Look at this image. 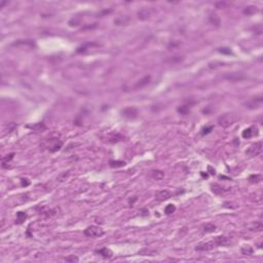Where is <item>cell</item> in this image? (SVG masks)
I'll return each instance as SVG.
<instances>
[{
  "mask_svg": "<svg viewBox=\"0 0 263 263\" xmlns=\"http://www.w3.org/2000/svg\"><path fill=\"white\" fill-rule=\"evenodd\" d=\"M262 102H263V97L260 95V96L252 98V99L249 100L248 102L244 103V105H245L247 108H249V109H256V108L261 107Z\"/></svg>",
  "mask_w": 263,
  "mask_h": 263,
  "instance_id": "5",
  "label": "cell"
},
{
  "mask_svg": "<svg viewBox=\"0 0 263 263\" xmlns=\"http://www.w3.org/2000/svg\"><path fill=\"white\" fill-rule=\"evenodd\" d=\"M263 228V225H262V222L260 221H256V222H253L250 226H249V229L251 231H261Z\"/></svg>",
  "mask_w": 263,
  "mask_h": 263,
  "instance_id": "21",
  "label": "cell"
},
{
  "mask_svg": "<svg viewBox=\"0 0 263 263\" xmlns=\"http://www.w3.org/2000/svg\"><path fill=\"white\" fill-rule=\"evenodd\" d=\"M120 114L123 117L126 119H136L138 117V115H139V111H138L136 107L130 106V107L123 108V109L120 111Z\"/></svg>",
  "mask_w": 263,
  "mask_h": 263,
  "instance_id": "3",
  "label": "cell"
},
{
  "mask_svg": "<svg viewBox=\"0 0 263 263\" xmlns=\"http://www.w3.org/2000/svg\"><path fill=\"white\" fill-rule=\"evenodd\" d=\"M175 211H176V206L173 204L168 205L167 207L164 208V214H166V215H171V214L175 213Z\"/></svg>",
  "mask_w": 263,
  "mask_h": 263,
  "instance_id": "29",
  "label": "cell"
},
{
  "mask_svg": "<svg viewBox=\"0 0 263 263\" xmlns=\"http://www.w3.org/2000/svg\"><path fill=\"white\" fill-rule=\"evenodd\" d=\"M136 200H137V197H136V196H135V197H134V199H130V200H129V204H130V205H131V206H133V205H134V202H136Z\"/></svg>",
  "mask_w": 263,
  "mask_h": 263,
  "instance_id": "39",
  "label": "cell"
},
{
  "mask_svg": "<svg viewBox=\"0 0 263 263\" xmlns=\"http://www.w3.org/2000/svg\"><path fill=\"white\" fill-rule=\"evenodd\" d=\"M151 80V77L149 76V75H146V76H144L142 78V79L138 80L136 83H135V85L133 86V89H140V88H143L144 86L148 85L149 82H150Z\"/></svg>",
  "mask_w": 263,
  "mask_h": 263,
  "instance_id": "12",
  "label": "cell"
},
{
  "mask_svg": "<svg viewBox=\"0 0 263 263\" xmlns=\"http://www.w3.org/2000/svg\"><path fill=\"white\" fill-rule=\"evenodd\" d=\"M213 129H214L213 126H208L202 127V131H200V135H202V136H206V135L210 134V133L213 131Z\"/></svg>",
  "mask_w": 263,
  "mask_h": 263,
  "instance_id": "31",
  "label": "cell"
},
{
  "mask_svg": "<svg viewBox=\"0 0 263 263\" xmlns=\"http://www.w3.org/2000/svg\"><path fill=\"white\" fill-rule=\"evenodd\" d=\"M7 3H9L7 1H1V2H0V9H2V7H3L4 5L7 4Z\"/></svg>",
  "mask_w": 263,
  "mask_h": 263,
  "instance_id": "40",
  "label": "cell"
},
{
  "mask_svg": "<svg viewBox=\"0 0 263 263\" xmlns=\"http://www.w3.org/2000/svg\"><path fill=\"white\" fill-rule=\"evenodd\" d=\"M50 144L47 146V149L50 152H56V151L60 150L63 146V142L60 141L59 139H50Z\"/></svg>",
  "mask_w": 263,
  "mask_h": 263,
  "instance_id": "10",
  "label": "cell"
},
{
  "mask_svg": "<svg viewBox=\"0 0 263 263\" xmlns=\"http://www.w3.org/2000/svg\"><path fill=\"white\" fill-rule=\"evenodd\" d=\"M181 61H183V57H180V56L171 57V58L166 60L167 63H170V64H176V63H179V62H181Z\"/></svg>",
  "mask_w": 263,
  "mask_h": 263,
  "instance_id": "27",
  "label": "cell"
},
{
  "mask_svg": "<svg viewBox=\"0 0 263 263\" xmlns=\"http://www.w3.org/2000/svg\"><path fill=\"white\" fill-rule=\"evenodd\" d=\"M83 234L88 237H101L105 234V231L101 227L92 225V226L86 227L85 231H83Z\"/></svg>",
  "mask_w": 263,
  "mask_h": 263,
  "instance_id": "1",
  "label": "cell"
},
{
  "mask_svg": "<svg viewBox=\"0 0 263 263\" xmlns=\"http://www.w3.org/2000/svg\"><path fill=\"white\" fill-rule=\"evenodd\" d=\"M261 152H262V142L259 141V142H256V143H254V144H252L250 147L247 149L246 154L250 157H255V156H258Z\"/></svg>",
  "mask_w": 263,
  "mask_h": 263,
  "instance_id": "4",
  "label": "cell"
},
{
  "mask_svg": "<svg viewBox=\"0 0 263 263\" xmlns=\"http://www.w3.org/2000/svg\"><path fill=\"white\" fill-rule=\"evenodd\" d=\"M241 252H242V254L245 255V256H251V255H253L254 253V249L249 245L243 246L242 249H241Z\"/></svg>",
  "mask_w": 263,
  "mask_h": 263,
  "instance_id": "22",
  "label": "cell"
},
{
  "mask_svg": "<svg viewBox=\"0 0 263 263\" xmlns=\"http://www.w3.org/2000/svg\"><path fill=\"white\" fill-rule=\"evenodd\" d=\"M68 176H69V171L68 172L62 173V174H60V176L58 177V181H60V182H64V181L66 180V178H68Z\"/></svg>",
  "mask_w": 263,
  "mask_h": 263,
  "instance_id": "34",
  "label": "cell"
},
{
  "mask_svg": "<svg viewBox=\"0 0 263 263\" xmlns=\"http://www.w3.org/2000/svg\"><path fill=\"white\" fill-rule=\"evenodd\" d=\"M21 184H22V186H28V185H30V181L28 180V179H25V178H22L21 179Z\"/></svg>",
  "mask_w": 263,
  "mask_h": 263,
  "instance_id": "37",
  "label": "cell"
},
{
  "mask_svg": "<svg viewBox=\"0 0 263 263\" xmlns=\"http://www.w3.org/2000/svg\"><path fill=\"white\" fill-rule=\"evenodd\" d=\"M223 206H224V208H228V209H235L237 208V205L234 204V202H225Z\"/></svg>",
  "mask_w": 263,
  "mask_h": 263,
  "instance_id": "36",
  "label": "cell"
},
{
  "mask_svg": "<svg viewBox=\"0 0 263 263\" xmlns=\"http://www.w3.org/2000/svg\"><path fill=\"white\" fill-rule=\"evenodd\" d=\"M29 127L31 130H33V131H36V132H42V131H44V130H47V126H45V124L43 123H35V124H33V126H30Z\"/></svg>",
  "mask_w": 263,
  "mask_h": 263,
  "instance_id": "23",
  "label": "cell"
},
{
  "mask_svg": "<svg viewBox=\"0 0 263 263\" xmlns=\"http://www.w3.org/2000/svg\"><path fill=\"white\" fill-rule=\"evenodd\" d=\"M158 252L150 248H144L139 251V255H142V256H156Z\"/></svg>",
  "mask_w": 263,
  "mask_h": 263,
  "instance_id": "17",
  "label": "cell"
},
{
  "mask_svg": "<svg viewBox=\"0 0 263 263\" xmlns=\"http://www.w3.org/2000/svg\"><path fill=\"white\" fill-rule=\"evenodd\" d=\"M141 215H142V216H148L149 215V211L147 210V209H142V210H141Z\"/></svg>",
  "mask_w": 263,
  "mask_h": 263,
  "instance_id": "38",
  "label": "cell"
},
{
  "mask_svg": "<svg viewBox=\"0 0 263 263\" xmlns=\"http://www.w3.org/2000/svg\"><path fill=\"white\" fill-rule=\"evenodd\" d=\"M211 190H212L213 193H215L217 195H222V194H225V193H227V192H229L230 188L215 183V184H211Z\"/></svg>",
  "mask_w": 263,
  "mask_h": 263,
  "instance_id": "7",
  "label": "cell"
},
{
  "mask_svg": "<svg viewBox=\"0 0 263 263\" xmlns=\"http://www.w3.org/2000/svg\"><path fill=\"white\" fill-rule=\"evenodd\" d=\"M65 261L66 262H78L79 261V259H78V257L75 256V255H70V256L65 258Z\"/></svg>",
  "mask_w": 263,
  "mask_h": 263,
  "instance_id": "32",
  "label": "cell"
},
{
  "mask_svg": "<svg viewBox=\"0 0 263 263\" xmlns=\"http://www.w3.org/2000/svg\"><path fill=\"white\" fill-rule=\"evenodd\" d=\"M194 103H195V101H187V102L184 103L183 105L179 106L177 111H178L179 113H180V114H182V115L188 114V113L190 112V110H191V108H192V106H193Z\"/></svg>",
  "mask_w": 263,
  "mask_h": 263,
  "instance_id": "8",
  "label": "cell"
},
{
  "mask_svg": "<svg viewBox=\"0 0 263 263\" xmlns=\"http://www.w3.org/2000/svg\"><path fill=\"white\" fill-rule=\"evenodd\" d=\"M218 51H219V53H221V54H224V55H232L231 50L228 48V47H220L218 50Z\"/></svg>",
  "mask_w": 263,
  "mask_h": 263,
  "instance_id": "33",
  "label": "cell"
},
{
  "mask_svg": "<svg viewBox=\"0 0 263 263\" xmlns=\"http://www.w3.org/2000/svg\"><path fill=\"white\" fill-rule=\"evenodd\" d=\"M27 219V214L24 212H18L17 213V220H16V223L18 224H22L23 222H25Z\"/></svg>",
  "mask_w": 263,
  "mask_h": 263,
  "instance_id": "26",
  "label": "cell"
},
{
  "mask_svg": "<svg viewBox=\"0 0 263 263\" xmlns=\"http://www.w3.org/2000/svg\"><path fill=\"white\" fill-rule=\"evenodd\" d=\"M216 228H217V226L214 223H207L206 225H204L202 230H204V232H207V234H209V232L215 231Z\"/></svg>",
  "mask_w": 263,
  "mask_h": 263,
  "instance_id": "25",
  "label": "cell"
},
{
  "mask_svg": "<svg viewBox=\"0 0 263 263\" xmlns=\"http://www.w3.org/2000/svg\"><path fill=\"white\" fill-rule=\"evenodd\" d=\"M109 164L111 168H120V167L126 166V162L121 161H110Z\"/></svg>",
  "mask_w": 263,
  "mask_h": 263,
  "instance_id": "28",
  "label": "cell"
},
{
  "mask_svg": "<svg viewBox=\"0 0 263 263\" xmlns=\"http://www.w3.org/2000/svg\"><path fill=\"white\" fill-rule=\"evenodd\" d=\"M209 21H210V23L212 24L213 26L215 27H220L221 25V20H220V17H219L217 13H211L210 17H209Z\"/></svg>",
  "mask_w": 263,
  "mask_h": 263,
  "instance_id": "16",
  "label": "cell"
},
{
  "mask_svg": "<svg viewBox=\"0 0 263 263\" xmlns=\"http://www.w3.org/2000/svg\"><path fill=\"white\" fill-rule=\"evenodd\" d=\"M258 129L257 126H251L248 127V129L244 130V132L242 133V136L244 139H250V138L254 137V136H258Z\"/></svg>",
  "mask_w": 263,
  "mask_h": 263,
  "instance_id": "9",
  "label": "cell"
},
{
  "mask_svg": "<svg viewBox=\"0 0 263 263\" xmlns=\"http://www.w3.org/2000/svg\"><path fill=\"white\" fill-rule=\"evenodd\" d=\"M227 78V79H229V80H240V79H242V78H244V77H240V74H231V75H227V76H225Z\"/></svg>",
  "mask_w": 263,
  "mask_h": 263,
  "instance_id": "35",
  "label": "cell"
},
{
  "mask_svg": "<svg viewBox=\"0 0 263 263\" xmlns=\"http://www.w3.org/2000/svg\"><path fill=\"white\" fill-rule=\"evenodd\" d=\"M149 17H150V12H149L147 9H142L138 12V18H139L141 21L148 20Z\"/></svg>",
  "mask_w": 263,
  "mask_h": 263,
  "instance_id": "18",
  "label": "cell"
},
{
  "mask_svg": "<svg viewBox=\"0 0 263 263\" xmlns=\"http://www.w3.org/2000/svg\"><path fill=\"white\" fill-rule=\"evenodd\" d=\"M216 244L215 242L212 240L210 242H202V243H199L195 246V250L196 251H199V252H206V251H210V250H213L214 248H216Z\"/></svg>",
  "mask_w": 263,
  "mask_h": 263,
  "instance_id": "6",
  "label": "cell"
},
{
  "mask_svg": "<svg viewBox=\"0 0 263 263\" xmlns=\"http://www.w3.org/2000/svg\"><path fill=\"white\" fill-rule=\"evenodd\" d=\"M149 177H150L151 179H153V180L159 181V180H161V179H164V173L161 170H153L149 173Z\"/></svg>",
  "mask_w": 263,
  "mask_h": 263,
  "instance_id": "15",
  "label": "cell"
},
{
  "mask_svg": "<svg viewBox=\"0 0 263 263\" xmlns=\"http://www.w3.org/2000/svg\"><path fill=\"white\" fill-rule=\"evenodd\" d=\"M235 120H237V116L234 114H230V113H226V114H223L218 118V124L223 127H228Z\"/></svg>",
  "mask_w": 263,
  "mask_h": 263,
  "instance_id": "2",
  "label": "cell"
},
{
  "mask_svg": "<svg viewBox=\"0 0 263 263\" xmlns=\"http://www.w3.org/2000/svg\"><path fill=\"white\" fill-rule=\"evenodd\" d=\"M92 47H99V44H98V43H95V42H88V43H85V44H83V45H81V47H78L76 51L77 53H85L86 50H88V48Z\"/></svg>",
  "mask_w": 263,
  "mask_h": 263,
  "instance_id": "19",
  "label": "cell"
},
{
  "mask_svg": "<svg viewBox=\"0 0 263 263\" xmlns=\"http://www.w3.org/2000/svg\"><path fill=\"white\" fill-rule=\"evenodd\" d=\"M259 12L258 7L257 6H254V5H250V6H247L245 9H244V13L247 16H252V15H255Z\"/></svg>",
  "mask_w": 263,
  "mask_h": 263,
  "instance_id": "20",
  "label": "cell"
},
{
  "mask_svg": "<svg viewBox=\"0 0 263 263\" xmlns=\"http://www.w3.org/2000/svg\"><path fill=\"white\" fill-rule=\"evenodd\" d=\"M248 181H249L250 183H252V184L259 183V182H261V181H262V175H260V174H253V175H251L250 177H249Z\"/></svg>",
  "mask_w": 263,
  "mask_h": 263,
  "instance_id": "24",
  "label": "cell"
},
{
  "mask_svg": "<svg viewBox=\"0 0 263 263\" xmlns=\"http://www.w3.org/2000/svg\"><path fill=\"white\" fill-rule=\"evenodd\" d=\"M95 253L102 256L103 258H105V259H110L111 257L113 256V252L108 248H101V249H99V250L95 251Z\"/></svg>",
  "mask_w": 263,
  "mask_h": 263,
  "instance_id": "14",
  "label": "cell"
},
{
  "mask_svg": "<svg viewBox=\"0 0 263 263\" xmlns=\"http://www.w3.org/2000/svg\"><path fill=\"white\" fill-rule=\"evenodd\" d=\"M172 196V193L169 190H159L155 193V199L159 202H164V200L169 199Z\"/></svg>",
  "mask_w": 263,
  "mask_h": 263,
  "instance_id": "13",
  "label": "cell"
},
{
  "mask_svg": "<svg viewBox=\"0 0 263 263\" xmlns=\"http://www.w3.org/2000/svg\"><path fill=\"white\" fill-rule=\"evenodd\" d=\"M13 156H15V153L12 152V153L9 154V155H6V156H4V157H2V159H1V161H2V167H3V168H6V166H5V164H6L9 161H12V159L13 158Z\"/></svg>",
  "mask_w": 263,
  "mask_h": 263,
  "instance_id": "30",
  "label": "cell"
},
{
  "mask_svg": "<svg viewBox=\"0 0 263 263\" xmlns=\"http://www.w3.org/2000/svg\"><path fill=\"white\" fill-rule=\"evenodd\" d=\"M213 241L215 242L216 246L217 247H224V246H228L230 243H231V241H230V238L228 237H225V235H218V237H214Z\"/></svg>",
  "mask_w": 263,
  "mask_h": 263,
  "instance_id": "11",
  "label": "cell"
}]
</instances>
